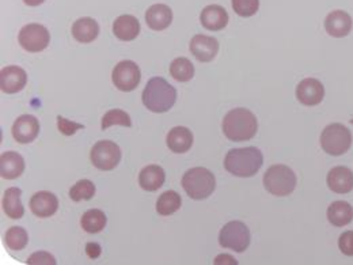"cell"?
Segmentation results:
<instances>
[{
    "label": "cell",
    "mask_w": 353,
    "mask_h": 265,
    "mask_svg": "<svg viewBox=\"0 0 353 265\" xmlns=\"http://www.w3.org/2000/svg\"><path fill=\"white\" fill-rule=\"evenodd\" d=\"M28 84V74L18 66L4 67L0 72V88L6 94H15Z\"/></svg>",
    "instance_id": "7c38bea8"
},
{
    "label": "cell",
    "mask_w": 353,
    "mask_h": 265,
    "mask_svg": "<svg viewBox=\"0 0 353 265\" xmlns=\"http://www.w3.org/2000/svg\"><path fill=\"white\" fill-rule=\"evenodd\" d=\"M91 164L99 170H113L121 161V150L112 140L97 141L90 153Z\"/></svg>",
    "instance_id": "ba28073f"
},
{
    "label": "cell",
    "mask_w": 353,
    "mask_h": 265,
    "mask_svg": "<svg viewBox=\"0 0 353 265\" xmlns=\"http://www.w3.org/2000/svg\"><path fill=\"white\" fill-rule=\"evenodd\" d=\"M112 126H121V127H131L132 126V120L130 117V115L121 109H112L109 112L105 113V116L102 117V123H101V128L105 131Z\"/></svg>",
    "instance_id": "4dcf8cb0"
},
{
    "label": "cell",
    "mask_w": 353,
    "mask_h": 265,
    "mask_svg": "<svg viewBox=\"0 0 353 265\" xmlns=\"http://www.w3.org/2000/svg\"><path fill=\"white\" fill-rule=\"evenodd\" d=\"M95 195V185L90 179H81L70 189V197L74 202L90 200Z\"/></svg>",
    "instance_id": "1f68e13d"
},
{
    "label": "cell",
    "mask_w": 353,
    "mask_h": 265,
    "mask_svg": "<svg viewBox=\"0 0 353 265\" xmlns=\"http://www.w3.org/2000/svg\"><path fill=\"white\" fill-rule=\"evenodd\" d=\"M339 248L345 256H353V231H345L340 235Z\"/></svg>",
    "instance_id": "e575fe53"
},
{
    "label": "cell",
    "mask_w": 353,
    "mask_h": 265,
    "mask_svg": "<svg viewBox=\"0 0 353 265\" xmlns=\"http://www.w3.org/2000/svg\"><path fill=\"white\" fill-rule=\"evenodd\" d=\"M182 199L176 190H168L162 193L157 202V213L162 217H169L176 214L181 208Z\"/></svg>",
    "instance_id": "4316f807"
},
{
    "label": "cell",
    "mask_w": 353,
    "mask_h": 265,
    "mask_svg": "<svg viewBox=\"0 0 353 265\" xmlns=\"http://www.w3.org/2000/svg\"><path fill=\"white\" fill-rule=\"evenodd\" d=\"M263 153L256 147L230 150L224 158V168L232 176L253 177L263 166Z\"/></svg>",
    "instance_id": "6da1fadb"
},
{
    "label": "cell",
    "mask_w": 353,
    "mask_h": 265,
    "mask_svg": "<svg viewBox=\"0 0 353 265\" xmlns=\"http://www.w3.org/2000/svg\"><path fill=\"white\" fill-rule=\"evenodd\" d=\"M250 230L243 222H228L223 226L219 234V244L225 249H231L236 253L245 252L250 245Z\"/></svg>",
    "instance_id": "52a82bcc"
},
{
    "label": "cell",
    "mask_w": 353,
    "mask_h": 265,
    "mask_svg": "<svg viewBox=\"0 0 353 265\" xmlns=\"http://www.w3.org/2000/svg\"><path fill=\"white\" fill-rule=\"evenodd\" d=\"M182 188L190 199L204 200L214 193L216 179L211 170L205 168H193L182 177Z\"/></svg>",
    "instance_id": "277c9868"
},
{
    "label": "cell",
    "mask_w": 353,
    "mask_h": 265,
    "mask_svg": "<svg viewBox=\"0 0 353 265\" xmlns=\"http://www.w3.org/2000/svg\"><path fill=\"white\" fill-rule=\"evenodd\" d=\"M327 186L339 195L350 193L353 190V172L345 166H336L327 175Z\"/></svg>",
    "instance_id": "ac0fdd59"
},
{
    "label": "cell",
    "mask_w": 353,
    "mask_h": 265,
    "mask_svg": "<svg viewBox=\"0 0 353 265\" xmlns=\"http://www.w3.org/2000/svg\"><path fill=\"white\" fill-rule=\"evenodd\" d=\"M353 22L351 15L343 10L332 11L325 19V29L327 35L336 39L347 37L352 30Z\"/></svg>",
    "instance_id": "4fadbf2b"
},
{
    "label": "cell",
    "mask_w": 353,
    "mask_h": 265,
    "mask_svg": "<svg viewBox=\"0 0 353 265\" xmlns=\"http://www.w3.org/2000/svg\"><path fill=\"white\" fill-rule=\"evenodd\" d=\"M141 79V72L139 66L132 60H123L120 61L113 72H112V81L114 86L120 91H133L139 86Z\"/></svg>",
    "instance_id": "30bf717a"
},
{
    "label": "cell",
    "mask_w": 353,
    "mask_h": 265,
    "mask_svg": "<svg viewBox=\"0 0 353 265\" xmlns=\"http://www.w3.org/2000/svg\"><path fill=\"white\" fill-rule=\"evenodd\" d=\"M113 33L121 41H133L140 33V22L133 15H121L113 23Z\"/></svg>",
    "instance_id": "44dd1931"
},
{
    "label": "cell",
    "mask_w": 353,
    "mask_h": 265,
    "mask_svg": "<svg viewBox=\"0 0 353 265\" xmlns=\"http://www.w3.org/2000/svg\"><path fill=\"white\" fill-rule=\"evenodd\" d=\"M234 11L243 18L253 17L260 8V0H232Z\"/></svg>",
    "instance_id": "d6a6232c"
},
{
    "label": "cell",
    "mask_w": 353,
    "mask_h": 265,
    "mask_svg": "<svg viewBox=\"0 0 353 265\" xmlns=\"http://www.w3.org/2000/svg\"><path fill=\"white\" fill-rule=\"evenodd\" d=\"M265 189L273 196H288L295 188L298 178L292 169L285 165H273L270 166L264 175Z\"/></svg>",
    "instance_id": "5b68a950"
},
{
    "label": "cell",
    "mask_w": 353,
    "mask_h": 265,
    "mask_svg": "<svg viewBox=\"0 0 353 265\" xmlns=\"http://www.w3.org/2000/svg\"><path fill=\"white\" fill-rule=\"evenodd\" d=\"M57 128L59 131L65 135V136H71L74 133H77V131L79 130H83L85 126L82 124H78V123H74V121H70L61 116H57Z\"/></svg>",
    "instance_id": "836d02e7"
},
{
    "label": "cell",
    "mask_w": 353,
    "mask_h": 265,
    "mask_svg": "<svg viewBox=\"0 0 353 265\" xmlns=\"http://www.w3.org/2000/svg\"><path fill=\"white\" fill-rule=\"evenodd\" d=\"M18 41L25 50L37 53L46 49L50 41V35L43 25L29 23L21 29Z\"/></svg>",
    "instance_id": "9c48e42d"
},
{
    "label": "cell",
    "mask_w": 353,
    "mask_h": 265,
    "mask_svg": "<svg viewBox=\"0 0 353 265\" xmlns=\"http://www.w3.org/2000/svg\"><path fill=\"white\" fill-rule=\"evenodd\" d=\"M106 215L101 210H88L83 214L81 224L88 234H97L106 227Z\"/></svg>",
    "instance_id": "f1b7e54d"
},
{
    "label": "cell",
    "mask_w": 353,
    "mask_h": 265,
    "mask_svg": "<svg viewBox=\"0 0 353 265\" xmlns=\"http://www.w3.org/2000/svg\"><path fill=\"white\" fill-rule=\"evenodd\" d=\"M4 242L7 248H10L11 251H17V252L23 251L29 244L28 231L19 226L10 227L4 234Z\"/></svg>",
    "instance_id": "83f0119b"
},
{
    "label": "cell",
    "mask_w": 353,
    "mask_h": 265,
    "mask_svg": "<svg viewBox=\"0 0 353 265\" xmlns=\"http://www.w3.org/2000/svg\"><path fill=\"white\" fill-rule=\"evenodd\" d=\"M190 52L199 61H212L219 52V41L210 36L197 35L190 40Z\"/></svg>",
    "instance_id": "5bb4252c"
},
{
    "label": "cell",
    "mask_w": 353,
    "mask_h": 265,
    "mask_svg": "<svg viewBox=\"0 0 353 265\" xmlns=\"http://www.w3.org/2000/svg\"><path fill=\"white\" fill-rule=\"evenodd\" d=\"M165 179H166L165 170L158 165L145 166L139 175V184L141 189L147 192L158 190L165 184Z\"/></svg>",
    "instance_id": "d4e9b609"
},
{
    "label": "cell",
    "mask_w": 353,
    "mask_h": 265,
    "mask_svg": "<svg viewBox=\"0 0 353 265\" xmlns=\"http://www.w3.org/2000/svg\"><path fill=\"white\" fill-rule=\"evenodd\" d=\"M28 264H45V265H54L56 264V259L49 255L48 252L40 251L33 253L29 259H28Z\"/></svg>",
    "instance_id": "d590c367"
},
{
    "label": "cell",
    "mask_w": 353,
    "mask_h": 265,
    "mask_svg": "<svg viewBox=\"0 0 353 265\" xmlns=\"http://www.w3.org/2000/svg\"><path fill=\"white\" fill-rule=\"evenodd\" d=\"M59 208L57 196L52 192L41 190L33 195L30 199V210L39 218H49L56 214Z\"/></svg>",
    "instance_id": "2e32d148"
},
{
    "label": "cell",
    "mask_w": 353,
    "mask_h": 265,
    "mask_svg": "<svg viewBox=\"0 0 353 265\" xmlns=\"http://www.w3.org/2000/svg\"><path fill=\"white\" fill-rule=\"evenodd\" d=\"M351 124H353V120H351Z\"/></svg>",
    "instance_id": "ab89813d"
},
{
    "label": "cell",
    "mask_w": 353,
    "mask_h": 265,
    "mask_svg": "<svg viewBox=\"0 0 353 265\" xmlns=\"http://www.w3.org/2000/svg\"><path fill=\"white\" fill-rule=\"evenodd\" d=\"M144 106L154 113L169 112L176 101V90L168 81L155 77L148 81L141 94Z\"/></svg>",
    "instance_id": "3957f363"
},
{
    "label": "cell",
    "mask_w": 353,
    "mask_h": 265,
    "mask_svg": "<svg viewBox=\"0 0 353 265\" xmlns=\"http://www.w3.org/2000/svg\"><path fill=\"white\" fill-rule=\"evenodd\" d=\"M327 219L336 226L343 227L350 224L353 219V207L347 202H334L327 208Z\"/></svg>",
    "instance_id": "484cf974"
},
{
    "label": "cell",
    "mask_w": 353,
    "mask_h": 265,
    "mask_svg": "<svg viewBox=\"0 0 353 265\" xmlns=\"http://www.w3.org/2000/svg\"><path fill=\"white\" fill-rule=\"evenodd\" d=\"M11 133L19 144H29L39 136L40 123L32 115H22L15 120Z\"/></svg>",
    "instance_id": "8fae6325"
},
{
    "label": "cell",
    "mask_w": 353,
    "mask_h": 265,
    "mask_svg": "<svg viewBox=\"0 0 353 265\" xmlns=\"http://www.w3.org/2000/svg\"><path fill=\"white\" fill-rule=\"evenodd\" d=\"M170 75L176 82H189L194 77V66L186 57H178L170 64Z\"/></svg>",
    "instance_id": "f546056e"
},
{
    "label": "cell",
    "mask_w": 353,
    "mask_h": 265,
    "mask_svg": "<svg viewBox=\"0 0 353 265\" xmlns=\"http://www.w3.org/2000/svg\"><path fill=\"white\" fill-rule=\"evenodd\" d=\"M321 146L329 155H344L352 146V133L343 124H330L321 133Z\"/></svg>",
    "instance_id": "8992f818"
},
{
    "label": "cell",
    "mask_w": 353,
    "mask_h": 265,
    "mask_svg": "<svg viewBox=\"0 0 353 265\" xmlns=\"http://www.w3.org/2000/svg\"><path fill=\"white\" fill-rule=\"evenodd\" d=\"M21 196H22V190L15 186L6 189L3 195V211L10 219H21L25 214Z\"/></svg>",
    "instance_id": "603a6c76"
},
{
    "label": "cell",
    "mask_w": 353,
    "mask_h": 265,
    "mask_svg": "<svg viewBox=\"0 0 353 265\" xmlns=\"http://www.w3.org/2000/svg\"><path fill=\"white\" fill-rule=\"evenodd\" d=\"M99 35V25L92 18H81L72 25V36L82 44L92 43Z\"/></svg>",
    "instance_id": "cb8c5ba5"
},
{
    "label": "cell",
    "mask_w": 353,
    "mask_h": 265,
    "mask_svg": "<svg viewBox=\"0 0 353 265\" xmlns=\"http://www.w3.org/2000/svg\"><path fill=\"white\" fill-rule=\"evenodd\" d=\"M145 22L150 29L162 32L173 22V11L166 4H154L145 12Z\"/></svg>",
    "instance_id": "e0dca14e"
},
{
    "label": "cell",
    "mask_w": 353,
    "mask_h": 265,
    "mask_svg": "<svg viewBox=\"0 0 353 265\" xmlns=\"http://www.w3.org/2000/svg\"><path fill=\"white\" fill-rule=\"evenodd\" d=\"M166 143L168 147L176 154L188 153L193 146V133L186 127H174L168 133Z\"/></svg>",
    "instance_id": "7402d4cb"
},
{
    "label": "cell",
    "mask_w": 353,
    "mask_h": 265,
    "mask_svg": "<svg viewBox=\"0 0 353 265\" xmlns=\"http://www.w3.org/2000/svg\"><path fill=\"white\" fill-rule=\"evenodd\" d=\"M86 253L90 259H98L102 253V248L97 242H88L86 245Z\"/></svg>",
    "instance_id": "8d00e7d4"
},
{
    "label": "cell",
    "mask_w": 353,
    "mask_h": 265,
    "mask_svg": "<svg viewBox=\"0 0 353 265\" xmlns=\"http://www.w3.org/2000/svg\"><path fill=\"white\" fill-rule=\"evenodd\" d=\"M323 97H325V88L318 79L306 78L296 88L298 101L306 106L319 105L323 101Z\"/></svg>",
    "instance_id": "9a60e30c"
},
{
    "label": "cell",
    "mask_w": 353,
    "mask_h": 265,
    "mask_svg": "<svg viewBox=\"0 0 353 265\" xmlns=\"http://www.w3.org/2000/svg\"><path fill=\"white\" fill-rule=\"evenodd\" d=\"M25 172V159L15 151H6L0 157V175L6 179H15Z\"/></svg>",
    "instance_id": "ffe728a7"
},
{
    "label": "cell",
    "mask_w": 353,
    "mask_h": 265,
    "mask_svg": "<svg viewBox=\"0 0 353 265\" xmlns=\"http://www.w3.org/2000/svg\"><path fill=\"white\" fill-rule=\"evenodd\" d=\"M259 123L256 116L245 108L230 110L223 120V133L231 141H246L256 136Z\"/></svg>",
    "instance_id": "7a4b0ae2"
},
{
    "label": "cell",
    "mask_w": 353,
    "mask_h": 265,
    "mask_svg": "<svg viewBox=\"0 0 353 265\" xmlns=\"http://www.w3.org/2000/svg\"><path fill=\"white\" fill-rule=\"evenodd\" d=\"M216 265L221 264H228V265H236L238 264V262L232 257V256H230V255H219L216 259H215V262H214Z\"/></svg>",
    "instance_id": "74e56055"
},
{
    "label": "cell",
    "mask_w": 353,
    "mask_h": 265,
    "mask_svg": "<svg viewBox=\"0 0 353 265\" xmlns=\"http://www.w3.org/2000/svg\"><path fill=\"white\" fill-rule=\"evenodd\" d=\"M23 1H25V4H28L30 7H37V6L43 4L45 0H23Z\"/></svg>",
    "instance_id": "f35d334b"
},
{
    "label": "cell",
    "mask_w": 353,
    "mask_h": 265,
    "mask_svg": "<svg viewBox=\"0 0 353 265\" xmlns=\"http://www.w3.org/2000/svg\"><path fill=\"white\" fill-rule=\"evenodd\" d=\"M201 25L211 32L223 30L228 23V14L227 11L218 4L207 6L200 15Z\"/></svg>",
    "instance_id": "d6986e66"
}]
</instances>
